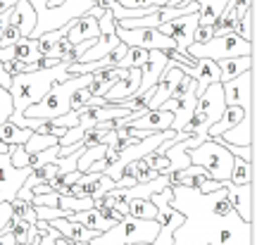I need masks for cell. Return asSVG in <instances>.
<instances>
[{"label":"cell","mask_w":257,"mask_h":245,"mask_svg":"<svg viewBox=\"0 0 257 245\" xmlns=\"http://www.w3.org/2000/svg\"><path fill=\"white\" fill-rule=\"evenodd\" d=\"M72 76H67V64L60 62L53 69H41V72H31V74H19V76H12V83H10V98H12V114H10V121L22 127L24 121V112H27L31 105H36L48 95V91L57 86V83L67 81Z\"/></svg>","instance_id":"1"},{"label":"cell","mask_w":257,"mask_h":245,"mask_svg":"<svg viewBox=\"0 0 257 245\" xmlns=\"http://www.w3.org/2000/svg\"><path fill=\"white\" fill-rule=\"evenodd\" d=\"M160 224L155 219H134L126 217L119 224H114L110 231H105L100 236H95L91 243L86 245H136V243H148L153 245Z\"/></svg>","instance_id":"2"},{"label":"cell","mask_w":257,"mask_h":245,"mask_svg":"<svg viewBox=\"0 0 257 245\" xmlns=\"http://www.w3.org/2000/svg\"><path fill=\"white\" fill-rule=\"evenodd\" d=\"M91 81V74H83V76H72V79H67V81L57 83L53 86L48 95L41 102L36 105H31V107L24 112V117L27 119H57L67 114L69 112V95H72L76 88H83V86H88Z\"/></svg>","instance_id":"3"},{"label":"cell","mask_w":257,"mask_h":245,"mask_svg":"<svg viewBox=\"0 0 257 245\" xmlns=\"http://www.w3.org/2000/svg\"><path fill=\"white\" fill-rule=\"evenodd\" d=\"M186 53L191 55L193 60H229V57H245L252 55V43L243 41L236 34H226V36H212L207 43H191Z\"/></svg>","instance_id":"4"},{"label":"cell","mask_w":257,"mask_h":245,"mask_svg":"<svg viewBox=\"0 0 257 245\" xmlns=\"http://www.w3.org/2000/svg\"><path fill=\"white\" fill-rule=\"evenodd\" d=\"M188 160H191V164L202 167L214 181H229L231 167H233V155L224 146H219L217 141L210 138L202 146L188 150Z\"/></svg>","instance_id":"5"},{"label":"cell","mask_w":257,"mask_h":245,"mask_svg":"<svg viewBox=\"0 0 257 245\" xmlns=\"http://www.w3.org/2000/svg\"><path fill=\"white\" fill-rule=\"evenodd\" d=\"M150 202L157 207V217L155 221L160 224V231H157L153 245H174V231H179L181 226H186V214H181L179 209H174L169 202L160 198V195H153Z\"/></svg>","instance_id":"6"},{"label":"cell","mask_w":257,"mask_h":245,"mask_svg":"<svg viewBox=\"0 0 257 245\" xmlns=\"http://www.w3.org/2000/svg\"><path fill=\"white\" fill-rule=\"evenodd\" d=\"M117 38L128 48H143V50H169L176 48L172 38L160 34L157 29H119L117 27Z\"/></svg>","instance_id":"7"},{"label":"cell","mask_w":257,"mask_h":245,"mask_svg":"<svg viewBox=\"0 0 257 245\" xmlns=\"http://www.w3.org/2000/svg\"><path fill=\"white\" fill-rule=\"evenodd\" d=\"M195 27H198V12H191V15L176 17V19H172V22L162 24V27H157V31L165 34L167 38H172L179 53H186L188 46L193 43V31H195Z\"/></svg>","instance_id":"8"},{"label":"cell","mask_w":257,"mask_h":245,"mask_svg":"<svg viewBox=\"0 0 257 245\" xmlns=\"http://www.w3.org/2000/svg\"><path fill=\"white\" fill-rule=\"evenodd\" d=\"M224 91V102L226 107H243L250 109V98H252V69L236 76L233 81L221 83Z\"/></svg>","instance_id":"9"},{"label":"cell","mask_w":257,"mask_h":245,"mask_svg":"<svg viewBox=\"0 0 257 245\" xmlns=\"http://www.w3.org/2000/svg\"><path fill=\"white\" fill-rule=\"evenodd\" d=\"M221 188L226 191L231 209L243 219V224H250L252 214V183L250 186H233L231 181H221Z\"/></svg>","instance_id":"10"},{"label":"cell","mask_w":257,"mask_h":245,"mask_svg":"<svg viewBox=\"0 0 257 245\" xmlns=\"http://www.w3.org/2000/svg\"><path fill=\"white\" fill-rule=\"evenodd\" d=\"M224 107H226V102H224L221 83H210V86L205 88V93L198 95V100H195V109L210 119V124H217V121H219Z\"/></svg>","instance_id":"11"},{"label":"cell","mask_w":257,"mask_h":245,"mask_svg":"<svg viewBox=\"0 0 257 245\" xmlns=\"http://www.w3.org/2000/svg\"><path fill=\"white\" fill-rule=\"evenodd\" d=\"M179 69L198 83V86H195V95H202L210 83H219V69H217V62H212V60H195L193 67L184 64V67H179Z\"/></svg>","instance_id":"12"},{"label":"cell","mask_w":257,"mask_h":245,"mask_svg":"<svg viewBox=\"0 0 257 245\" xmlns=\"http://www.w3.org/2000/svg\"><path fill=\"white\" fill-rule=\"evenodd\" d=\"M165 69H167L165 53L162 50H148V60L141 67V86H138L136 95H143V93H148V88H153L160 81V76H162Z\"/></svg>","instance_id":"13"},{"label":"cell","mask_w":257,"mask_h":245,"mask_svg":"<svg viewBox=\"0 0 257 245\" xmlns=\"http://www.w3.org/2000/svg\"><path fill=\"white\" fill-rule=\"evenodd\" d=\"M126 72H128V69H119V67H105V69H95V72L91 74V81H88V86H86V91L91 93L93 98H105V95L110 93L112 86L119 81Z\"/></svg>","instance_id":"14"},{"label":"cell","mask_w":257,"mask_h":245,"mask_svg":"<svg viewBox=\"0 0 257 245\" xmlns=\"http://www.w3.org/2000/svg\"><path fill=\"white\" fill-rule=\"evenodd\" d=\"M48 224L55 228V231H60L62 238H67V240H72V243H76V245H86V243H91L95 236H100V233L86 228L83 224H79V221H74V219H69V217L53 219V221H48Z\"/></svg>","instance_id":"15"},{"label":"cell","mask_w":257,"mask_h":245,"mask_svg":"<svg viewBox=\"0 0 257 245\" xmlns=\"http://www.w3.org/2000/svg\"><path fill=\"white\" fill-rule=\"evenodd\" d=\"M195 100L198 95L195 93H188V95H181V98H172V100H165L162 102V109L172 112L174 114V121H172V131H181L186 121L191 119V114L195 112Z\"/></svg>","instance_id":"16"},{"label":"cell","mask_w":257,"mask_h":245,"mask_svg":"<svg viewBox=\"0 0 257 245\" xmlns=\"http://www.w3.org/2000/svg\"><path fill=\"white\" fill-rule=\"evenodd\" d=\"M67 38L72 41V46L81 43V41L100 38L98 19L91 17V15H83V17H76V19H72V22H67Z\"/></svg>","instance_id":"17"},{"label":"cell","mask_w":257,"mask_h":245,"mask_svg":"<svg viewBox=\"0 0 257 245\" xmlns=\"http://www.w3.org/2000/svg\"><path fill=\"white\" fill-rule=\"evenodd\" d=\"M12 27L19 29L22 38H31V31L36 27V12L29 5V0H17V5L10 10V22Z\"/></svg>","instance_id":"18"},{"label":"cell","mask_w":257,"mask_h":245,"mask_svg":"<svg viewBox=\"0 0 257 245\" xmlns=\"http://www.w3.org/2000/svg\"><path fill=\"white\" fill-rule=\"evenodd\" d=\"M217 69H219V83L233 81L236 76H240V74H245V72H250V69H252V55L219 60V62H217Z\"/></svg>","instance_id":"19"},{"label":"cell","mask_w":257,"mask_h":245,"mask_svg":"<svg viewBox=\"0 0 257 245\" xmlns=\"http://www.w3.org/2000/svg\"><path fill=\"white\" fill-rule=\"evenodd\" d=\"M245 117H250V109H243V107H224V112H221V117L217 124H212L210 129H207V136L214 138V136H221L224 131H229V129H233L236 124H240Z\"/></svg>","instance_id":"20"},{"label":"cell","mask_w":257,"mask_h":245,"mask_svg":"<svg viewBox=\"0 0 257 245\" xmlns=\"http://www.w3.org/2000/svg\"><path fill=\"white\" fill-rule=\"evenodd\" d=\"M221 141L229 143V146H238V148H250L252 146V119L245 117L240 124H236L233 129L221 134Z\"/></svg>","instance_id":"21"},{"label":"cell","mask_w":257,"mask_h":245,"mask_svg":"<svg viewBox=\"0 0 257 245\" xmlns=\"http://www.w3.org/2000/svg\"><path fill=\"white\" fill-rule=\"evenodd\" d=\"M12 233V238H15V243L17 245H29L31 240H36L38 238V228L34 221H29V219H17L12 217L8 221V226H5Z\"/></svg>","instance_id":"22"},{"label":"cell","mask_w":257,"mask_h":245,"mask_svg":"<svg viewBox=\"0 0 257 245\" xmlns=\"http://www.w3.org/2000/svg\"><path fill=\"white\" fill-rule=\"evenodd\" d=\"M114 46H119V38H117V34H110V36H100L95 43H93L86 53L81 55V60H79V64H88V62H98V60H102L105 55L110 53Z\"/></svg>","instance_id":"23"},{"label":"cell","mask_w":257,"mask_h":245,"mask_svg":"<svg viewBox=\"0 0 257 245\" xmlns=\"http://www.w3.org/2000/svg\"><path fill=\"white\" fill-rule=\"evenodd\" d=\"M69 219H74V221H79V224H83L86 228H91V231H95V233H105V231H110L114 224H110L107 219L100 217V212L98 209H83V212H72L69 214Z\"/></svg>","instance_id":"24"},{"label":"cell","mask_w":257,"mask_h":245,"mask_svg":"<svg viewBox=\"0 0 257 245\" xmlns=\"http://www.w3.org/2000/svg\"><path fill=\"white\" fill-rule=\"evenodd\" d=\"M31 129H22L17 124H12V121H3L0 124V141L5 143V146H24L29 138H31Z\"/></svg>","instance_id":"25"},{"label":"cell","mask_w":257,"mask_h":245,"mask_svg":"<svg viewBox=\"0 0 257 245\" xmlns=\"http://www.w3.org/2000/svg\"><path fill=\"white\" fill-rule=\"evenodd\" d=\"M229 181L233 186H250L252 183V164L240 160V157H233V167H231V176Z\"/></svg>","instance_id":"26"},{"label":"cell","mask_w":257,"mask_h":245,"mask_svg":"<svg viewBox=\"0 0 257 245\" xmlns=\"http://www.w3.org/2000/svg\"><path fill=\"white\" fill-rule=\"evenodd\" d=\"M12 53H15V60L24 64H31L38 60L36 55V38H19L17 43L12 46Z\"/></svg>","instance_id":"27"},{"label":"cell","mask_w":257,"mask_h":245,"mask_svg":"<svg viewBox=\"0 0 257 245\" xmlns=\"http://www.w3.org/2000/svg\"><path fill=\"white\" fill-rule=\"evenodd\" d=\"M128 217H134V219H155L157 217V207L150 202V200L131 198L128 200Z\"/></svg>","instance_id":"28"},{"label":"cell","mask_w":257,"mask_h":245,"mask_svg":"<svg viewBox=\"0 0 257 245\" xmlns=\"http://www.w3.org/2000/svg\"><path fill=\"white\" fill-rule=\"evenodd\" d=\"M57 207L64 212H83L93 207V198H79V195H60Z\"/></svg>","instance_id":"29"},{"label":"cell","mask_w":257,"mask_h":245,"mask_svg":"<svg viewBox=\"0 0 257 245\" xmlns=\"http://www.w3.org/2000/svg\"><path fill=\"white\" fill-rule=\"evenodd\" d=\"M148 60V50L143 48H126V55L121 57V62L117 64L119 69H141Z\"/></svg>","instance_id":"30"},{"label":"cell","mask_w":257,"mask_h":245,"mask_svg":"<svg viewBox=\"0 0 257 245\" xmlns=\"http://www.w3.org/2000/svg\"><path fill=\"white\" fill-rule=\"evenodd\" d=\"M210 198H212V214H214V217L226 219L231 212H233V209H231V202H229V198H226V191H224V188H221V191L210 193Z\"/></svg>","instance_id":"31"},{"label":"cell","mask_w":257,"mask_h":245,"mask_svg":"<svg viewBox=\"0 0 257 245\" xmlns=\"http://www.w3.org/2000/svg\"><path fill=\"white\" fill-rule=\"evenodd\" d=\"M57 146V138L53 136H41V134H31V138H29L27 143H24V150H27L29 155H36V153H43V150H48V148Z\"/></svg>","instance_id":"32"},{"label":"cell","mask_w":257,"mask_h":245,"mask_svg":"<svg viewBox=\"0 0 257 245\" xmlns=\"http://www.w3.org/2000/svg\"><path fill=\"white\" fill-rule=\"evenodd\" d=\"M210 127H212V124H210V119L205 117L202 112H198V109H195V112L191 114V119H188V121H186L184 127H181V134H186V136H191V134H198V131H207ZM176 134H179V131H176Z\"/></svg>","instance_id":"33"},{"label":"cell","mask_w":257,"mask_h":245,"mask_svg":"<svg viewBox=\"0 0 257 245\" xmlns=\"http://www.w3.org/2000/svg\"><path fill=\"white\" fill-rule=\"evenodd\" d=\"M10 207H12V217L29 219V221H34V224H36V212H34V207H31V202L19 200V198H12L10 200Z\"/></svg>","instance_id":"34"},{"label":"cell","mask_w":257,"mask_h":245,"mask_svg":"<svg viewBox=\"0 0 257 245\" xmlns=\"http://www.w3.org/2000/svg\"><path fill=\"white\" fill-rule=\"evenodd\" d=\"M8 162L12 169H29V153L24 150V146H10Z\"/></svg>","instance_id":"35"},{"label":"cell","mask_w":257,"mask_h":245,"mask_svg":"<svg viewBox=\"0 0 257 245\" xmlns=\"http://www.w3.org/2000/svg\"><path fill=\"white\" fill-rule=\"evenodd\" d=\"M57 155H60V146H53L43 150V153H36V155H29V169H34V167H41V164H48L57 160Z\"/></svg>","instance_id":"36"},{"label":"cell","mask_w":257,"mask_h":245,"mask_svg":"<svg viewBox=\"0 0 257 245\" xmlns=\"http://www.w3.org/2000/svg\"><path fill=\"white\" fill-rule=\"evenodd\" d=\"M114 3L121 5V8L134 10V8H167V3H172V0H114Z\"/></svg>","instance_id":"37"},{"label":"cell","mask_w":257,"mask_h":245,"mask_svg":"<svg viewBox=\"0 0 257 245\" xmlns=\"http://www.w3.org/2000/svg\"><path fill=\"white\" fill-rule=\"evenodd\" d=\"M160 174L155 172V169H150L143 160H138L136 162V183H148V181H153V179H157Z\"/></svg>","instance_id":"38"},{"label":"cell","mask_w":257,"mask_h":245,"mask_svg":"<svg viewBox=\"0 0 257 245\" xmlns=\"http://www.w3.org/2000/svg\"><path fill=\"white\" fill-rule=\"evenodd\" d=\"M10 114H12V98H10L8 88H3V86H0V124H3V121H8Z\"/></svg>","instance_id":"39"},{"label":"cell","mask_w":257,"mask_h":245,"mask_svg":"<svg viewBox=\"0 0 257 245\" xmlns=\"http://www.w3.org/2000/svg\"><path fill=\"white\" fill-rule=\"evenodd\" d=\"M57 200H60L57 193H43V195H34L31 205L34 207H57Z\"/></svg>","instance_id":"40"},{"label":"cell","mask_w":257,"mask_h":245,"mask_svg":"<svg viewBox=\"0 0 257 245\" xmlns=\"http://www.w3.org/2000/svg\"><path fill=\"white\" fill-rule=\"evenodd\" d=\"M212 36H214V29L205 27V24H198L195 31H193V43H207Z\"/></svg>","instance_id":"41"},{"label":"cell","mask_w":257,"mask_h":245,"mask_svg":"<svg viewBox=\"0 0 257 245\" xmlns=\"http://www.w3.org/2000/svg\"><path fill=\"white\" fill-rule=\"evenodd\" d=\"M214 191H221V181H214V179H205V181L195 188L198 195H210V193H214Z\"/></svg>","instance_id":"42"},{"label":"cell","mask_w":257,"mask_h":245,"mask_svg":"<svg viewBox=\"0 0 257 245\" xmlns=\"http://www.w3.org/2000/svg\"><path fill=\"white\" fill-rule=\"evenodd\" d=\"M105 169H107V162H105V157H98L95 162L88 167V172H93V174H105ZM86 172V174H88Z\"/></svg>","instance_id":"43"},{"label":"cell","mask_w":257,"mask_h":245,"mask_svg":"<svg viewBox=\"0 0 257 245\" xmlns=\"http://www.w3.org/2000/svg\"><path fill=\"white\" fill-rule=\"evenodd\" d=\"M0 245H17L8 228H3V231H0Z\"/></svg>","instance_id":"44"},{"label":"cell","mask_w":257,"mask_h":245,"mask_svg":"<svg viewBox=\"0 0 257 245\" xmlns=\"http://www.w3.org/2000/svg\"><path fill=\"white\" fill-rule=\"evenodd\" d=\"M17 5V0H0V15H5V12H10V10Z\"/></svg>","instance_id":"45"},{"label":"cell","mask_w":257,"mask_h":245,"mask_svg":"<svg viewBox=\"0 0 257 245\" xmlns=\"http://www.w3.org/2000/svg\"><path fill=\"white\" fill-rule=\"evenodd\" d=\"M10 83H12V79H10L8 74H5V69H3V62H0V86H3V88H10Z\"/></svg>","instance_id":"46"},{"label":"cell","mask_w":257,"mask_h":245,"mask_svg":"<svg viewBox=\"0 0 257 245\" xmlns=\"http://www.w3.org/2000/svg\"><path fill=\"white\" fill-rule=\"evenodd\" d=\"M10 153V146H5L3 141H0V155H8Z\"/></svg>","instance_id":"47"},{"label":"cell","mask_w":257,"mask_h":245,"mask_svg":"<svg viewBox=\"0 0 257 245\" xmlns=\"http://www.w3.org/2000/svg\"><path fill=\"white\" fill-rule=\"evenodd\" d=\"M224 3H226V0H224Z\"/></svg>","instance_id":"48"}]
</instances>
